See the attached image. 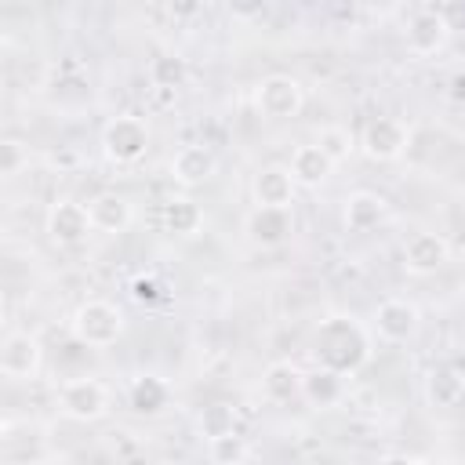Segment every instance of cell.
I'll return each instance as SVG.
<instances>
[{
  "label": "cell",
  "mask_w": 465,
  "mask_h": 465,
  "mask_svg": "<svg viewBox=\"0 0 465 465\" xmlns=\"http://www.w3.org/2000/svg\"><path fill=\"white\" fill-rule=\"evenodd\" d=\"M291 178L298 182V189H320L327 178H331V171H334V163L327 160V153L316 145V142H309V145H298L294 153H291Z\"/></svg>",
  "instance_id": "18"
},
{
  "label": "cell",
  "mask_w": 465,
  "mask_h": 465,
  "mask_svg": "<svg viewBox=\"0 0 465 465\" xmlns=\"http://www.w3.org/2000/svg\"><path fill=\"white\" fill-rule=\"evenodd\" d=\"M418 327H421V312H418L414 302H407V298H385V302H378V309H374V331H378L381 341L403 345V341H411L418 334Z\"/></svg>",
  "instance_id": "9"
},
{
  "label": "cell",
  "mask_w": 465,
  "mask_h": 465,
  "mask_svg": "<svg viewBox=\"0 0 465 465\" xmlns=\"http://www.w3.org/2000/svg\"><path fill=\"white\" fill-rule=\"evenodd\" d=\"M200 229H203V207H200L193 196H171V200L163 203V232L189 240V236H196Z\"/></svg>",
  "instance_id": "21"
},
{
  "label": "cell",
  "mask_w": 465,
  "mask_h": 465,
  "mask_svg": "<svg viewBox=\"0 0 465 465\" xmlns=\"http://www.w3.org/2000/svg\"><path fill=\"white\" fill-rule=\"evenodd\" d=\"M131 298H134L138 305H156V302L163 298V287H160L156 276H134V280H131Z\"/></svg>",
  "instance_id": "28"
},
{
  "label": "cell",
  "mask_w": 465,
  "mask_h": 465,
  "mask_svg": "<svg viewBox=\"0 0 465 465\" xmlns=\"http://www.w3.org/2000/svg\"><path fill=\"white\" fill-rule=\"evenodd\" d=\"M87 214H91V225L98 232L116 236L134 222V203L124 193H98L87 200Z\"/></svg>",
  "instance_id": "14"
},
{
  "label": "cell",
  "mask_w": 465,
  "mask_h": 465,
  "mask_svg": "<svg viewBox=\"0 0 465 465\" xmlns=\"http://www.w3.org/2000/svg\"><path fill=\"white\" fill-rule=\"evenodd\" d=\"M243 232L254 247H280L294 232V207H251V214L243 218Z\"/></svg>",
  "instance_id": "11"
},
{
  "label": "cell",
  "mask_w": 465,
  "mask_h": 465,
  "mask_svg": "<svg viewBox=\"0 0 465 465\" xmlns=\"http://www.w3.org/2000/svg\"><path fill=\"white\" fill-rule=\"evenodd\" d=\"M29 167V149L18 138H4L0 142V174L4 178H18Z\"/></svg>",
  "instance_id": "27"
},
{
  "label": "cell",
  "mask_w": 465,
  "mask_h": 465,
  "mask_svg": "<svg viewBox=\"0 0 465 465\" xmlns=\"http://www.w3.org/2000/svg\"><path fill=\"white\" fill-rule=\"evenodd\" d=\"M167 403H171V389H167L163 378H156V374H134V378L127 381V407H131L134 414L153 418V414H160Z\"/></svg>",
  "instance_id": "20"
},
{
  "label": "cell",
  "mask_w": 465,
  "mask_h": 465,
  "mask_svg": "<svg viewBox=\"0 0 465 465\" xmlns=\"http://www.w3.org/2000/svg\"><path fill=\"white\" fill-rule=\"evenodd\" d=\"M214 167H218V160L207 145H182L171 156V178L178 185H203L214 174Z\"/></svg>",
  "instance_id": "17"
},
{
  "label": "cell",
  "mask_w": 465,
  "mask_h": 465,
  "mask_svg": "<svg viewBox=\"0 0 465 465\" xmlns=\"http://www.w3.org/2000/svg\"><path fill=\"white\" fill-rule=\"evenodd\" d=\"M447 36H450V22L443 11L436 7H418L411 18H407V29H403V40H407V51L418 54V58H432L447 47Z\"/></svg>",
  "instance_id": "7"
},
{
  "label": "cell",
  "mask_w": 465,
  "mask_h": 465,
  "mask_svg": "<svg viewBox=\"0 0 465 465\" xmlns=\"http://www.w3.org/2000/svg\"><path fill=\"white\" fill-rule=\"evenodd\" d=\"M196 432L211 443V440H222V436H236L240 432V414L232 403H207L200 414H196Z\"/></svg>",
  "instance_id": "23"
},
{
  "label": "cell",
  "mask_w": 465,
  "mask_h": 465,
  "mask_svg": "<svg viewBox=\"0 0 465 465\" xmlns=\"http://www.w3.org/2000/svg\"><path fill=\"white\" fill-rule=\"evenodd\" d=\"M385 211H389L385 196H378L371 189H356L341 207V222H345L349 232H371L385 222Z\"/></svg>",
  "instance_id": "15"
},
{
  "label": "cell",
  "mask_w": 465,
  "mask_h": 465,
  "mask_svg": "<svg viewBox=\"0 0 465 465\" xmlns=\"http://www.w3.org/2000/svg\"><path fill=\"white\" fill-rule=\"evenodd\" d=\"M302 381H305V371L294 367L291 360H276L262 371V392L269 403H291L302 396Z\"/></svg>",
  "instance_id": "19"
},
{
  "label": "cell",
  "mask_w": 465,
  "mask_h": 465,
  "mask_svg": "<svg viewBox=\"0 0 465 465\" xmlns=\"http://www.w3.org/2000/svg\"><path fill=\"white\" fill-rule=\"evenodd\" d=\"M316 145L327 153V160L338 167V163H345L349 156H352V149H356V142H352V134L345 131V127H320V134H316Z\"/></svg>",
  "instance_id": "25"
},
{
  "label": "cell",
  "mask_w": 465,
  "mask_h": 465,
  "mask_svg": "<svg viewBox=\"0 0 465 465\" xmlns=\"http://www.w3.org/2000/svg\"><path fill=\"white\" fill-rule=\"evenodd\" d=\"M58 411L69 421H98L109 414V389L98 378H69L58 385Z\"/></svg>",
  "instance_id": "4"
},
{
  "label": "cell",
  "mask_w": 465,
  "mask_h": 465,
  "mask_svg": "<svg viewBox=\"0 0 465 465\" xmlns=\"http://www.w3.org/2000/svg\"><path fill=\"white\" fill-rule=\"evenodd\" d=\"M149 142H153L149 124L142 116H134V113H120L102 127V153L116 167H131V163L145 160Z\"/></svg>",
  "instance_id": "3"
},
{
  "label": "cell",
  "mask_w": 465,
  "mask_h": 465,
  "mask_svg": "<svg viewBox=\"0 0 465 465\" xmlns=\"http://www.w3.org/2000/svg\"><path fill=\"white\" fill-rule=\"evenodd\" d=\"M302 396H305L309 407H316V411H331V407H338V403L345 400V374L327 371V367L316 363L312 371H305Z\"/></svg>",
  "instance_id": "16"
},
{
  "label": "cell",
  "mask_w": 465,
  "mask_h": 465,
  "mask_svg": "<svg viewBox=\"0 0 465 465\" xmlns=\"http://www.w3.org/2000/svg\"><path fill=\"white\" fill-rule=\"evenodd\" d=\"M40 360H44V349L29 331H7V338L0 345V371L7 378H15V381L33 378L40 371Z\"/></svg>",
  "instance_id": "12"
},
{
  "label": "cell",
  "mask_w": 465,
  "mask_h": 465,
  "mask_svg": "<svg viewBox=\"0 0 465 465\" xmlns=\"http://www.w3.org/2000/svg\"><path fill=\"white\" fill-rule=\"evenodd\" d=\"M69 327H73V338L80 345H87V349H109L124 334V312L113 302H105V298H87V302L76 305Z\"/></svg>",
  "instance_id": "2"
},
{
  "label": "cell",
  "mask_w": 465,
  "mask_h": 465,
  "mask_svg": "<svg viewBox=\"0 0 465 465\" xmlns=\"http://www.w3.org/2000/svg\"><path fill=\"white\" fill-rule=\"evenodd\" d=\"M294 193H298V182L291 178V167H283V163H265L251 178V200H254V207L291 211L294 207Z\"/></svg>",
  "instance_id": "10"
},
{
  "label": "cell",
  "mask_w": 465,
  "mask_h": 465,
  "mask_svg": "<svg viewBox=\"0 0 465 465\" xmlns=\"http://www.w3.org/2000/svg\"><path fill=\"white\" fill-rule=\"evenodd\" d=\"M447 98H450L454 105H465V73H454V76H450V84H447Z\"/></svg>",
  "instance_id": "29"
},
{
  "label": "cell",
  "mask_w": 465,
  "mask_h": 465,
  "mask_svg": "<svg viewBox=\"0 0 465 465\" xmlns=\"http://www.w3.org/2000/svg\"><path fill=\"white\" fill-rule=\"evenodd\" d=\"M302 105H305V87L287 73L262 76V84L254 87V109L265 120H291L302 113Z\"/></svg>",
  "instance_id": "5"
},
{
  "label": "cell",
  "mask_w": 465,
  "mask_h": 465,
  "mask_svg": "<svg viewBox=\"0 0 465 465\" xmlns=\"http://www.w3.org/2000/svg\"><path fill=\"white\" fill-rule=\"evenodd\" d=\"M25 465H54V461H51V458H29Z\"/></svg>",
  "instance_id": "32"
},
{
  "label": "cell",
  "mask_w": 465,
  "mask_h": 465,
  "mask_svg": "<svg viewBox=\"0 0 465 465\" xmlns=\"http://www.w3.org/2000/svg\"><path fill=\"white\" fill-rule=\"evenodd\" d=\"M450 262V243L440 232H414L403 243V269L414 276H432Z\"/></svg>",
  "instance_id": "13"
},
{
  "label": "cell",
  "mask_w": 465,
  "mask_h": 465,
  "mask_svg": "<svg viewBox=\"0 0 465 465\" xmlns=\"http://www.w3.org/2000/svg\"><path fill=\"white\" fill-rule=\"evenodd\" d=\"M207 458L214 465H243L247 461V440L236 432V436H222V440H211L207 443Z\"/></svg>",
  "instance_id": "26"
},
{
  "label": "cell",
  "mask_w": 465,
  "mask_h": 465,
  "mask_svg": "<svg viewBox=\"0 0 465 465\" xmlns=\"http://www.w3.org/2000/svg\"><path fill=\"white\" fill-rule=\"evenodd\" d=\"M185 80H189L185 58H178V54H160V58L149 62V84H153L156 91H178Z\"/></svg>",
  "instance_id": "24"
},
{
  "label": "cell",
  "mask_w": 465,
  "mask_h": 465,
  "mask_svg": "<svg viewBox=\"0 0 465 465\" xmlns=\"http://www.w3.org/2000/svg\"><path fill=\"white\" fill-rule=\"evenodd\" d=\"M461 396H465V378L454 367H432L425 374V400H429V407L447 411V407H458Z\"/></svg>",
  "instance_id": "22"
},
{
  "label": "cell",
  "mask_w": 465,
  "mask_h": 465,
  "mask_svg": "<svg viewBox=\"0 0 465 465\" xmlns=\"http://www.w3.org/2000/svg\"><path fill=\"white\" fill-rule=\"evenodd\" d=\"M44 229L51 236V243L58 247H76L91 236V214H87V203L80 200H54L47 207V218H44Z\"/></svg>",
  "instance_id": "8"
},
{
  "label": "cell",
  "mask_w": 465,
  "mask_h": 465,
  "mask_svg": "<svg viewBox=\"0 0 465 465\" xmlns=\"http://www.w3.org/2000/svg\"><path fill=\"white\" fill-rule=\"evenodd\" d=\"M312 352H316L320 367L338 371V374H356L371 360V334L356 316L338 312V316L320 320L316 338H312Z\"/></svg>",
  "instance_id": "1"
},
{
  "label": "cell",
  "mask_w": 465,
  "mask_h": 465,
  "mask_svg": "<svg viewBox=\"0 0 465 465\" xmlns=\"http://www.w3.org/2000/svg\"><path fill=\"white\" fill-rule=\"evenodd\" d=\"M407 142H411V127L396 116H371L360 131V153L378 163L400 160L407 153Z\"/></svg>",
  "instance_id": "6"
},
{
  "label": "cell",
  "mask_w": 465,
  "mask_h": 465,
  "mask_svg": "<svg viewBox=\"0 0 465 465\" xmlns=\"http://www.w3.org/2000/svg\"><path fill=\"white\" fill-rule=\"evenodd\" d=\"M378 465H421V461L411 458V454H389V458H381Z\"/></svg>",
  "instance_id": "30"
},
{
  "label": "cell",
  "mask_w": 465,
  "mask_h": 465,
  "mask_svg": "<svg viewBox=\"0 0 465 465\" xmlns=\"http://www.w3.org/2000/svg\"><path fill=\"white\" fill-rule=\"evenodd\" d=\"M116 465H149V458H145V454H138V450H127Z\"/></svg>",
  "instance_id": "31"
}]
</instances>
